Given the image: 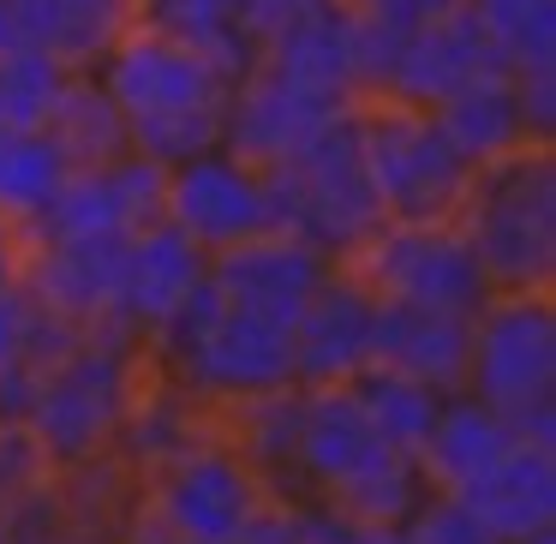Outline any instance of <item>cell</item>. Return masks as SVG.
Segmentation results:
<instances>
[{"label": "cell", "mask_w": 556, "mask_h": 544, "mask_svg": "<svg viewBox=\"0 0 556 544\" xmlns=\"http://www.w3.org/2000/svg\"><path fill=\"white\" fill-rule=\"evenodd\" d=\"M407 532H413V544H496L448 491H425L419 508L407 515Z\"/></svg>", "instance_id": "e575fe53"}, {"label": "cell", "mask_w": 556, "mask_h": 544, "mask_svg": "<svg viewBox=\"0 0 556 544\" xmlns=\"http://www.w3.org/2000/svg\"><path fill=\"white\" fill-rule=\"evenodd\" d=\"M348 269L383 300L443 305L467 317H479V305L491 300V281L455 222H383L348 257Z\"/></svg>", "instance_id": "52a82bcc"}, {"label": "cell", "mask_w": 556, "mask_h": 544, "mask_svg": "<svg viewBox=\"0 0 556 544\" xmlns=\"http://www.w3.org/2000/svg\"><path fill=\"white\" fill-rule=\"evenodd\" d=\"M300 532L305 544H413L407 520H395V527H353V520H341L336 508H300Z\"/></svg>", "instance_id": "8d00e7d4"}, {"label": "cell", "mask_w": 556, "mask_h": 544, "mask_svg": "<svg viewBox=\"0 0 556 544\" xmlns=\"http://www.w3.org/2000/svg\"><path fill=\"white\" fill-rule=\"evenodd\" d=\"M269 204H276V228L300 233L324 257L348 264L377 228H383V204L365 174V144H359V102L324 121L300 150L264 168Z\"/></svg>", "instance_id": "3957f363"}, {"label": "cell", "mask_w": 556, "mask_h": 544, "mask_svg": "<svg viewBox=\"0 0 556 544\" xmlns=\"http://www.w3.org/2000/svg\"><path fill=\"white\" fill-rule=\"evenodd\" d=\"M162 198H168V168L138 150L97 168H73L49 210L37 216V240H61V233H138L162 222Z\"/></svg>", "instance_id": "8fae6325"}, {"label": "cell", "mask_w": 556, "mask_h": 544, "mask_svg": "<svg viewBox=\"0 0 556 544\" xmlns=\"http://www.w3.org/2000/svg\"><path fill=\"white\" fill-rule=\"evenodd\" d=\"M66 174L73 168L49 138V126L42 132H7L0 126V222L7 228H37V216L49 210Z\"/></svg>", "instance_id": "83f0119b"}, {"label": "cell", "mask_w": 556, "mask_h": 544, "mask_svg": "<svg viewBox=\"0 0 556 544\" xmlns=\"http://www.w3.org/2000/svg\"><path fill=\"white\" fill-rule=\"evenodd\" d=\"M192 413H198V395L186 383H174V389H138L132 407H126V419H121V431H114V443L156 472L162 460H174L180 448L204 443V437L192 431Z\"/></svg>", "instance_id": "f546056e"}, {"label": "cell", "mask_w": 556, "mask_h": 544, "mask_svg": "<svg viewBox=\"0 0 556 544\" xmlns=\"http://www.w3.org/2000/svg\"><path fill=\"white\" fill-rule=\"evenodd\" d=\"M49 455L37 448V437L25 425H0V508H18L25 496L42 491Z\"/></svg>", "instance_id": "d590c367"}, {"label": "cell", "mask_w": 556, "mask_h": 544, "mask_svg": "<svg viewBox=\"0 0 556 544\" xmlns=\"http://www.w3.org/2000/svg\"><path fill=\"white\" fill-rule=\"evenodd\" d=\"M515 90H520L527 138L532 144H551L556 138V66H544V73H515Z\"/></svg>", "instance_id": "74e56055"}, {"label": "cell", "mask_w": 556, "mask_h": 544, "mask_svg": "<svg viewBox=\"0 0 556 544\" xmlns=\"http://www.w3.org/2000/svg\"><path fill=\"white\" fill-rule=\"evenodd\" d=\"M25 49V30H18V13L13 0H0V54H18Z\"/></svg>", "instance_id": "f6af8a7d"}, {"label": "cell", "mask_w": 556, "mask_h": 544, "mask_svg": "<svg viewBox=\"0 0 556 544\" xmlns=\"http://www.w3.org/2000/svg\"><path fill=\"white\" fill-rule=\"evenodd\" d=\"M132 395H138V341L102 324L66 359H54L42 371L25 431L37 437L49 467H85L114 443Z\"/></svg>", "instance_id": "5b68a950"}, {"label": "cell", "mask_w": 556, "mask_h": 544, "mask_svg": "<svg viewBox=\"0 0 556 544\" xmlns=\"http://www.w3.org/2000/svg\"><path fill=\"white\" fill-rule=\"evenodd\" d=\"M264 73H281L293 85H317V90H341L359 102V7L353 0H324L305 18L281 25L276 37L257 42Z\"/></svg>", "instance_id": "ffe728a7"}, {"label": "cell", "mask_w": 556, "mask_h": 544, "mask_svg": "<svg viewBox=\"0 0 556 544\" xmlns=\"http://www.w3.org/2000/svg\"><path fill=\"white\" fill-rule=\"evenodd\" d=\"M467 389L520 443L556 448V312L551 293H491L472 317Z\"/></svg>", "instance_id": "277c9868"}, {"label": "cell", "mask_w": 556, "mask_h": 544, "mask_svg": "<svg viewBox=\"0 0 556 544\" xmlns=\"http://www.w3.org/2000/svg\"><path fill=\"white\" fill-rule=\"evenodd\" d=\"M168 377L186 383L198 401H222V407H240V401H257L269 389H288L293 383L288 324H269V317L228 305L222 324L192 347V359H180Z\"/></svg>", "instance_id": "7c38bea8"}, {"label": "cell", "mask_w": 556, "mask_h": 544, "mask_svg": "<svg viewBox=\"0 0 556 544\" xmlns=\"http://www.w3.org/2000/svg\"><path fill=\"white\" fill-rule=\"evenodd\" d=\"M276 503L269 479L233 443H192L156 467L150 515L186 544H216Z\"/></svg>", "instance_id": "ba28073f"}, {"label": "cell", "mask_w": 556, "mask_h": 544, "mask_svg": "<svg viewBox=\"0 0 556 544\" xmlns=\"http://www.w3.org/2000/svg\"><path fill=\"white\" fill-rule=\"evenodd\" d=\"M371 312H377V293L365 288L348 264L329 269L324 288H317L312 300H305V312L288 324L293 383L329 389V383H348L359 365H371Z\"/></svg>", "instance_id": "9a60e30c"}, {"label": "cell", "mask_w": 556, "mask_h": 544, "mask_svg": "<svg viewBox=\"0 0 556 544\" xmlns=\"http://www.w3.org/2000/svg\"><path fill=\"white\" fill-rule=\"evenodd\" d=\"M365 18H377V25H389V30H419V25H431V18H448V13H460L467 0H353Z\"/></svg>", "instance_id": "f35d334b"}, {"label": "cell", "mask_w": 556, "mask_h": 544, "mask_svg": "<svg viewBox=\"0 0 556 544\" xmlns=\"http://www.w3.org/2000/svg\"><path fill=\"white\" fill-rule=\"evenodd\" d=\"M496 544H520L532 532L556 527V448L508 443L484 472H472L460 491H448Z\"/></svg>", "instance_id": "ac0fdd59"}, {"label": "cell", "mask_w": 556, "mask_h": 544, "mask_svg": "<svg viewBox=\"0 0 556 544\" xmlns=\"http://www.w3.org/2000/svg\"><path fill=\"white\" fill-rule=\"evenodd\" d=\"M467 7L508 61V73L556 66V0H467Z\"/></svg>", "instance_id": "1f68e13d"}, {"label": "cell", "mask_w": 556, "mask_h": 544, "mask_svg": "<svg viewBox=\"0 0 556 544\" xmlns=\"http://www.w3.org/2000/svg\"><path fill=\"white\" fill-rule=\"evenodd\" d=\"M491 293H551L556 269V162L551 144H520L472 168L455 210Z\"/></svg>", "instance_id": "7a4b0ae2"}, {"label": "cell", "mask_w": 556, "mask_h": 544, "mask_svg": "<svg viewBox=\"0 0 556 544\" xmlns=\"http://www.w3.org/2000/svg\"><path fill=\"white\" fill-rule=\"evenodd\" d=\"M353 401H359V413L371 419V431L383 437L389 448H401V455L419 460L425 448V431H431L437 419V389L431 383H413V377L401 371H383V365H359V371L348 377Z\"/></svg>", "instance_id": "f1b7e54d"}, {"label": "cell", "mask_w": 556, "mask_h": 544, "mask_svg": "<svg viewBox=\"0 0 556 544\" xmlns=\"http://www.w3.org/2000/svg\"><path fill=\"white\" fill-rule=\"evenodd\" d=\"M66 85H73V66L54 61V54L42 49L0 54V126L7 132H42L61 109Z\"/></svg>", "instance_id": "4dcf8cb0"}, {"label": "cell", "mask_w": 556, "mask_h": 544, "mask_svg": "<svg viewBox=\"0 0 556 544\" xmlns=\"http://www.w3.org/2000/svg\"><path fill=\"white\" fill-rule=\"evenodd\" d=\"M25 317H30V293L18 276H0V365L18 353V341H25Z\"/></svg>", "instance_id": "7bdbcfd3"}, {"label": "cell", "mask_w": 556, "mask_h": 544, "mask_svg": "<svg viewBox=\"0 0 556 544\" xmlns=\"http://www.w3.org/2000/svg\"><path fill=\"white\" fill-rule=\"evenodd\" d=\"M359 144L365 174L383 204V222H455L460 198L472 186V162L448 144L431 109L389 97L359 102Z\"/></svg>", "instance_id": "8992f818"}, {"label": "cell", "mask_w": 556, "mask_h": 544, "mask_svg": "<svg viewBox=\"0 0 556 544\" xmlns=\"http://www.w3.org/2000/svg\"><path fill=\"white\" fill-rule=\"evenodd\" d=\"M49 138L61 144L66 168H97V162H114L132 150L121 102L97 85V73H73V85H66L61 109L49 121Z\"/></svg>", "instance_id": "484cf974"}, {"label": "cell", "mask_w": 556, "mask_h": 544, "mask_svg": "<svg viewBox=\"0 0 556 544\" xmlns=\"http://www.w3.org/2000/svg\"><path fill=\"white\" fill-rule=\"evenodd\" d=\"M210 269V252L192 240V233H180L168 216L150 222V228H138L132 240H126V264H121V293H114V317L109 329H121V336L144 341L150 329L168 317V305L180 300L186 288H192L198 276Z\"/></svg>", "instance_id": "d6986e66"}, {"label": "cell", "mask_w": 556, "mask_h": 544, "mask_svg": "<svg viewBox=\"0 0 556 544\" xmlns=\"http://www.w3.org/2000/svg\"><path fill=\"white\" fill-rule=\"evenodd\" d=\"M383 437L371 431V419L359 413L348 383L329 389H305V413H300V455H293V472H305L317 496H329L341 479L365 467V460L383 455Z\"/></svg>", "instance_id": "44dd1931"}, {"label": "cell", "mask_w": 556, "mask_h": 544, "mask_svg": "<svg viewBox=\"0 0 556 544\" xmlns=\"http://www.w3.org/2000/svg\"><path fill=\"white\" fill-rule=\"evenodd\" d=\"M222 312H228V300H222V288L210 281V269L192 281V288L180 293V300L168 305V317H162L156 329H150V347H156V359H162V371H174L180 359H192V347L210 336V329L222 324Z\"/></svg>", "instance_id": "836d02e7"}, {"label": "cell", "mask_w": 556, "mask_h": 544, "mask_svg": "<svg viewBox=\"0 0 556 544\" xmlns=\"http://www.w3.org/2000/svg\"><path fill=\"white\" fill-rule=\"evenodd\" d=\"M508 443H515V431H508L503 413H496L491 401H479L472 389H455V395L437 401V419H431L425 448H419V472H425L431 491H460V484L491 467Z\"/></svg>", "instance_id": "7402d4cb"}, {"label": "cell", "mask_w": 556, "mask_h": 544, "mask_svg": "<svg viewBox=\"0 0 556 544\" xmlns=\"http://www.w3.org/2000/svg\"><path fill=\"white\" fill-rule=\"evenodd\" d=\"M371 365L401 371L413 383H431L437 395H455V389H467V365H472V317L443 312V305L383 300L377 293Z\"/></svg>", "instance_id": "e0dca14e"}, {"label": "cell", "mask_w": 556, "mask_h": 544, "mask_svg": "<svg viewBox=\"0 0 556 544\" xmlns=\"http://www.w3.org/2000/svg\"><path fill=\"white\" fill-rule=\"evenodd\" d=\"M431 114H437V126L448 132V144H455L472 168H484V162H496V156H508V150L532 144L527 121H520L515 73H508V78H479V85L443 97Z\"/></svg>", "instance_id": "cb8c5ba5"}, {"label": "cell", "mask_w": 556, "mask_h": 544, "mask_svg": "<svg viewBox=\"0 0 556 544\" xmlns=\"http://www.w3.org/2000/svg\"><path fill=\"white\" fill-rule=\"evenodd\" d=\"M312 7H324V0H240V30L252 42H264V37H276L281 25L305 18Z\"/></svg>", "instance_id": "b9f144b4"}, {"label": "cell", "mask_w": 556, "mask_h": 544, "mask_svg": "<svg viewBox=\"0 0 556 544\" xmlns=\"http://www.w3.org/2000/svg\"><path fill=\"white\" fill-rule=\"evenodd\" d=\"M479 78H508V61L496 54V42L484 37L472 7H460V13L431 18V25H419V30H401L395 49H389L377 97L413 102V109H437L443 97L479 85Z\"/></svg>", "instance_id": "30bf717a"}, {"label": "cell", "mask_w": 556, "mask_h": 544, "mask_svg": "<svg viewBox=\"0 0 556 544\" xmlns=\"http://www.w3.org/2000/svg\"><path fill=\"white\" fill-rule=\"evenodd\" d=\"M132 233H61V240H37L25 264V293L49 312H61L78 329H102L114 317V293H121V264Z\"/></svg>", "instance_id": "2e32d148"}, {"label": "cell", "mask_w": 556, "mask_h": 544, "mask_svg": "<svg viewBox=\"0 0 556 544\" xmlns=\"http://www.w3.org/2000/svg\"><path fill=\"white\" fill-rule=\"evenodd\" d=\"M245 413V431H240V455L252 460L257 472H281L293 467V455H300V413H305V389L288 383V389H269V395L257 401H240Z\"/></svg>", "instance_id": "d6a6232c"}, {"label": "cell", "mask_w": 556, "mask_h": 544, "mask_svg": "<svg viewBox=\"0 0 556 544\" xmlns=\"http://www.w3.org/2000/svg\"><path fill=\"white\" fill-rule=\"evenodd\" d=\"M162 216L180 233H192L204 252H228L240 240L276 233V204H269V180L264 168L240 162L233 150H204L168 168V198Z\"/></svg>", "instance_id": "9c48e42d"}, {"label": "cell", "mask_w": 556, "mask_h": 544, "mask_svg": "<svg viewBox=\"0 0 556 544\" xmlns=\"http://www.w3.org/2000/svg\"><path fill=\"white\" fill-rule=\"evenodd\" d=\"M336 269V257H324L317 245H305L300 233H257L228 252H210V281L222 288V300L233 312L269 317V324H293L305 312L324 276Z\"/></svg>", "instance_id": "5bb4252c"}, {"label": "cell", "mask_w": 556, "mask_h": 544, "mask_svg": "<svg viewBox=\"0 0 556 544\" xmlns=\"http://www.w3.org/2000/svg\"><path fill=\"white\" fill-rule=\"evenodd\" d=\"M13 13L25 49L54 54L73 73H90L132 30V0H13Z\"/></svg>", "instance_id": "603a6c76"}, {"label": "cell", "mask_w": 556, "mask_h": 544, "mask_svg": "<svg viewBox=\"0 0 556 544\" xmlns=\"http://www.w3.org/2000/svg\"><path fill=\"white\" fill-rule=\"evenodd\" d=\"M126 544H186V539H174V532L162 527L156 515H138V520H132V532H126Z\"/></svg>", "instance_id": "ee69618b"}, {"label": "cell", "mask_w": 556, "mask_h": 544, "mask_svg": "<svg viewBox=\"0 0 556 544\" xmlns=\"http://www.w3.org/2000/svg\"><path fill=\"white\" fill-rule=\"evenodd\" d=\"M90 73L121 102L126 138H132L138 156L174 168V162L222 144V109H228L233 78L204 49L132 25Z\"/></svg>", "instance_id": "6da1fadb"}, {"label": "cell", "mask_w": 556, "mask_h": 544, "mask_svg": "<svg viewBox=\"0 0 556 544\" xmlns=\"http://www.w3.org/2000/svg\"><path fill=\"white\" fill-rule=\"evenodd\" d=\"M132 25L204 49L233 85H240L257 61V42L240 30V0H132Z\"/></svg>", "instance_id": "d4e9b609"}, {"label": "cell", "mask_w": 556, "mask_h": 544, "mask_svg": "<svg viewBox=\"0 0 556 544\" xmlns=\"http://www.w3.org/2000/svg\"><path fill=\"white\" fill-rule=\"evenodd\" d=\"M341 109H353V97L341 90H317V85H293L281 73H252L228 90V109H222V150H233L252 168H269L288 150H300L305 138L324 121H336Z\"/></svg>", "instance_id": "4fadbf2b"}, {"label": "cell", "mask_w": 556, "mask_h": 544, "mask_svg": "<svg viewBox=\"0 0 556 544\" xmlns=\"http://www.w3.org/2000/svg\"><path fill=\"white\" fill-rule=\"evenodd\" d=\"M216 544H305V532H300V508H281V503H269L264 515H252L240 532H228V539H216Z\"/></svg>", "instance_id": "60d3db41"}, {"label": "cell", "mask_w": 556, "mask_h": 544, "mask_svg": "<svg viewBox=\"0 0 556 544\" xmlns=\"http://www.w3.org/2000/svg\"><path fill=\"white\" fill-rule=\"evenodd\" d=\"M37 389H42V371L25 353H13L0 365V425H25L30 407H37Z\"/></svg>", "instance_id": "ab89813d"}, {"label": "cell", "mask_w": 556, "mask_h": 544, "mask_svg": "<svg viewBox=\"0 0 556 544\" xmlns=\"http://www.w3.org/2000/svg\"><path fill=\"white\" fill-rule=\"evenodd\" d=\"M425 491H431V484H425L419 460L401 455V448H383L377 460H365L353 479H341L336 491L317 496V503L336 508L353 527H395V520H407L413 508H419Z\"/></svg>", "instance_id": "4316f807"}]
</instances>
